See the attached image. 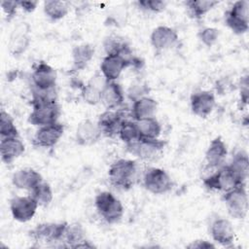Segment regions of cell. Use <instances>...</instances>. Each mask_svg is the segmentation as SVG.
I'll use <instances>...</instances> for the list:
<instances>
[{"label": "cell", "instance_id": "cell-1", "mask_svg": "<svg viewBox=\"0 0 249 249\" xmlns=\"http://www.w3.org/2000/svg\"><path fill=\"white\" fill-rule=\"evenodd\" d=\"M32 110L28 116V122L35 126H43L58 122L60 106L56 99L55 89L39 91L32 89Z\"/></svg>", "mask_w": 249, "mask_h": 249}, {"label": "cell", "instance_id": "cell-2", "mask_svg": "<svg viewBox=\"0 0 249 249\" xmlns=\"http://www.w3.org/2000/svg\"><path fill=\"white\" fill-rule=\"evenodd\" d=\"M137 176V163L128 159L115 160L108 169V179L110 183L121 190H129L135 183Z\"/></svg>", "mask_w": 249, "mask_h": 249}, {"label": "cell", "instance_id": "cell-3", "mask_svg": "<svg viewBox=\"0 0 249 249\" xmlns=\"http://www.w3.org/2000/svg\"><path fill=\"white\" fill-rule=\"evenodd\" d=\"M94 206L99 216L110 225L119 223L124 213V208L121 200L108 191L100 192L96 195Z\"/></svg>", "mask_w": 249, "mask_h": 249}, {"label": "cell", "instance_id": "cell-4", "mask_svg": "<svg viewBox=\"0 0 249 249\" xmlns=\"http://www.w3.org/2000/svg\"><path fill=\"white\" fill-rule=\"evenodd\" d=\"M246 185H239L224 193L223 201L226 205L229 215L235 219H244L248 211V195Z\"/></svg>", "mask_w": 249, "mask_h": 249}, {"label": "cell", "instance_id": "cell-5", "mask_svg": "<svg viewBox=\"0 0 249 249\" xmlns=\"http://www.w3.org/2000/svg\"><path fill=\"white\" fill-rule=\"evenodd\" d=\"M225 16V22L233 33L241 35L248 31L249 2L247 0L235 1Z\"/></svg>", "mask_w": 249, "mask_h": 249}, {"label": "cell", "instance_id": "cell-6", "mask_svg": "<svg viewBox=\"0 0 249 249\" xmlns=\"http://www.w3.org/2000/svg\"><path fill=\"white\" fill-rule=\"evenodd\" d=\"M203 186L209 191H217L226 193L241 184L233 174L228 164L218 167V169L203 179Z\"/></svg>", "mask_w": 249, "mask_h": 249}, {"label": "cell", "instance_id": "cell-7", "mask_svg": "<svg viewBox=\"0 0 249 249\" xmlns=\"http://www.w3.org/2000/svg\"><path fill=\"white\" fill-rule=\"evenodd\" d=\"M143 186L151 194L163 195L172 189L173 182L170 175L164 169L150 167L144 173Z\"/></svg>", "mask_w": 249, "mask_h": 249}, {"label": "cell", "instance_id": "cell-8", "mask_svg": "<svg viewBox=\"0 0 249 249\" xmlns=\"http://www.w3.org/2000/svg\"><path fill=\"white\" fill-rule=\"evenodd\" d=\"M166 142L164 140L158 139H138L137 141L126 145L127 151L143 160H156L158 158L160 157Z\"/></svg>", "mask_w": 249, "mask_h": 249}, {"label": "cell", "instance_id": "cell-9", "mask_svg": "<svg viewBox=\"0 0 249 249\" xmlns=\"http://www.w3.org/2000/svg\"><path fill=\"white\" fill-rule=\"evenodd\" d=\"M136 59L134 57L133 60H129L117 53L106 54L100 63V73L107 82L117 81L126 67L136 64L139 65Z\"/></svg>", "mask_w": 249, "mask_h": 249}, {"label": "cell", "instance_id": "cell-10", "mask_svg": "<svg viewBox=\"0 0 249 249\" xmlns=\"http://www.w3.org/2000/svg\"><path fill=\"white\" fill-rule=\"evenodd\" d=\"M56 71L45 61H38L34 64L31 73V83L33 89L39 91H50L55 89Z\"/></svg>", "mask_w": 249, "mask_h": 249}, {"label": "cell", "instance_id": "cell-11", "mask_svg": "<svg viewBox=\"0 0 249 249\" xmlns=\"http://www.w3.org/2000/svg\"><path fill=\"white\" fill-rule=\"evenodd\" d=\"M66 222H48L38 224L34 229L30 231V236L35 241L46 242V243H55L63 242V237L66 230Z\"/></svg>", "mask_w": 249, "mask_h": 249}, {"label": "cell", "instance_id": "cell-12", "mask_svg": "<svg viewBox=\"0 0 249 249\" xmlns=\"http://www.w3.org/2000/svg\"><path fill=\"white\" fill-rule=\"evenodd\" d=\"M38 203L29 196H14L10 200V210L13 218L20 223L30 221L36 214Z\"/></svg>", "mask_w": 249, "mask_h": 249}, {"label": "cell", "instance_id": "cell-13", "mask_svg": "<svg viewBox=\"0 0 249 249\" xmlns=\"http://www.w3.org/2000/svg\"><path fill=\"white\" fill-rule=\"evenodd\" d=\"M64 132V126L60 123H54L38 127L36 130L32 143L36 147L40 148H52L54 147Z\"/></svg>", "mask_w": 249, "mask_h": 249}, {"label": "cell", "instance_id": "cell-14", "mask_svg": "<svg viewBox=\"0 0 249 249\" xmlns=\"http://www.w3.org/2000/svg\"><path fill=\"white\" fill-rule=\"evenodd\" d=\"M179 41V35L175 29L166 25L155 27L150 35V43L156 52H163L173 48Z\"/></svg>", "mask_w": 249, "mask_h": 249}, {"label": "cell", "instance_id": "cell-15", "mask_svg": "<svg viewBox=\"0 0 249 249\" xmlns=\"http://www.w3.org/2000/svg\"><path fill=\"white\" fill-rule=\"evenodd\" d=\"M102 133L99 129L97 122L90 119H85L81 121L75 131L76 143L83 147L91 146L99 141Z\"/></svg>", "mask_w": 249, "mask_h": 249}, {"label": "cell", "instance_id": "cell-16", "mask_svg": "<svg viewBox=\"0 0 249 249\" xmlns=\"http://www.w3.org/2000/svg\"><path fill=\"white\" fill-rule=\"evenodd\" d=\"M216 98L210 90H198L194 92L190 98V106L194 115L199 118L208 117L214 110Z\"/></svg>", "mask_w": 249, "mask_h": 249}, {"label": "cell", "instance_id": "cell-17", "mask_svg": "<svg viewBox=\"0 0 249 249\" xmlns=\"http://www.w3.org/2000/svg\"><path fill=\"white\" fill-rule=\"evenodd\" d=\"M210 235L216 243L226 247L231 246L235 238L232 224L226 218H217L211 223Z\"/></svg>", "mask_w": 249, "mask_h": 249}, {"label": "cell", "instance_id": "cell-18", "mask_svg": "<svg viewBox=\"0 0 249 249\" xmlns=\"http://www.w3.org/2000/svg\"><path fill=\"white\" fill-rule=\"evenodd\" d=\"M29 31L30 28L26 22H21L15 27L8 43V50L12 55L18 56L28 49L31 43Z\"/></svg>", "mask_w": 249, "mask_h": 249}, {"label": "cell", "instance_id": "cell-19", "mask_svg": "<svg viewBox=\"0 0 249 249\" xmlns=\"http://www.w3.org/2000/svg\"><path fill=\"white\" fill-rule=\"evenodd\" d=\"M124 101V93L122 86L114 82H106L101 90L100 103L105 110H118Z\"/></svg>", "mask_w": 249, "mask_h": 249}, {"label": "cell", "instance_id": "cell-20", "mask_svg": "<svg viewBox=\"0 0 249 249\" xmlns=\"http://www.w3.org/2000/svg\"><path fill=\"white\" fill-rule=\"evenodd\" d=\"M124 117V113L120 109L103 111L97 120V124L102 135L107 137L118 135L120 125L125 119Z\"/></svg>", "mask_w": 249, "mask_h": 249}, {"label": "cell", "instance_id": "cell-21", "mask_svg": "<svg viewBox=\"0 0 249 249\" xmlns=\"http://www.w3.org/2000/svg\"><path fill=\"white\" fill-rule=\"evenodd\" d=\"M204 156L205 161L209 167L218 168L223 165L228 156V148L221 136H217L211 140Z\"/></svg>", "mask_w": 249, "mask_h": 249}, {"label": "cell", "instance_id": "cell-22", "mask_svg": "<svg viewBox=\"0 0 249 249\" xmlns=\"http://www.w3.org/2000/svg\"><path fill=\"white\" fill-rule=\"evenodd\" d=\"M41 182H43L42 175L33 168H20L12 175L13 185L19 190L30 192Z\"/></svg>", "mask_w": 249, "mask_h": 249}, {"label": "cell", "instance_id": "cell-23", "mask_svg": "<svg viewBox=\"0 0 249 249\" xmlns=\"http://www.w3.org/2000/svg\"><path fill=\"white\" fill-rule=\"evenodd\" d=\"M25 151V146L18 136L1 138L0 153L4 163L9 164L19 158Z\"/></svg>", "mask_w": 249, "mask_h": 249}, {"label": "cell", "instance_id": "cell-24", "mask_svg": "<svg viewBox=\"0 0 249 249\" xmlns=\"http://www.w3.org/2000/svg\"><path fill=\"white\" fill-rule=\"evenodd\" d=\"M158 110V102L148 95L142 96L132 101L130 109L131 118L134 121H140L155 117Z\"/></svg>", "mask_w": 249, "mask_h": 249}, {"label": "cell", "instance_id": "cell-25", "mask_svg": "<svg viewBox=\"0 0 249 249\" xmlns=\"http://www.w3.org/2000/svg\"><path fill=\"white\" fill-rule=\"evenodd\" d=\"M101 78H103L102 75L100 76H92V78L89 81L88 84L82 85L80 87L81 89V96L83 100L89 105H96L100 103V97H101V90L105 83L101 84Z\"/></svg>", "mask_w": 249, "mask_h": 249}, {"label": "cell", "instance_id": "cell-26", "mask_svg": "<svg viewBox=\"0 0 249 249\" xmlns=\"http://www.w3.org/2000/svg\"><path fill=\"white\" fill-rule=\"evenodd\" d=\"M73 68L76 71L83 70L87 67L94 55V47L89 43H83L72 49Z\"/></svg>", "mask_w": 249, "mask_h": 249}, {"label": "cell", "instance_id": "cell-27", "mask_svg": "<svg viewBox=\"0 0 249 249\" xmlns=\"http://www.w3.org/2000/svg\"><path fill=\"white\" fill-rule=\"evenodd\" d=\"M241 184H246L249 174V158L245 151L235 153L228 164Z\"/></svg>", "mask_w": 249, "mask_h": 249}, {"label": "cell", "instance_id": "cell-28", "mask_svg": "<svg viewBox=\"0 0 249 249\" xmlns=\"http://www.w3.org/2000/svg\"><path fill=\"white\" fill-rule=\"evenodd\" d=\"M86 240V231L80 223L67 224L63 237V243L66 247L81 248Z\"/></svg>", "mask_w": 249, "mask_h": 249}, {"label": "cell", "instance_id": "cell-29", "mask_svg": "<svg viewBox=\"0 0 249 249\" xmlns=\"http://www.w3.org/2000/svg\"><path fill=\"white\" fill-rule=\"evenodd\" d=\"M141 139H158L161 133V124L156 117L135 121Z\"/></svg>", "mask_w": 249, "mask_h": 249}, {"label": "cell", "instance_id": "cell-30", "mask_svg": "<svg viewBox=\"0 0 249 249\" xmlns=\"http://www.w3.org/2000/svg\"><path fill=\"white\" fill-rule=\"evenodd\" d=\"M44 14L53 21L62 19L69 12L68 2L58 0H48L43 4Z\"/></svg>", "mask_w": 249, "mask_h": 249}, {"label": "cell", "instance_id": "cell-31", "mask_svg": "<svg viewBox=\"0 0 249 249\" xmlns=\"http://www.w3.org/2000/svg\"><path fill=\"white\" fill-rule=\"evenodd\" d=\"M218 4L219 1L215 0H189L185 2L189 15L196 19L204 17V15L210 12Z\"/></svg>", "mask_w": 249, "mask_h": 249}, {"label": "cell", "instance_id": "cell-32", "mask_svg": "<svg viewBox=\"0 0 249 249\" xmlns=\"http://www.w3.org/2000/svg\"><path fill=\"white\" fill-rule=\"evenodd\" d=\"M118 136L125 144H131L140 139L137 124L134 120L124 119L120 125Z\"/></svg>", "mask_w": 249, "mask_h": 249}, {"label": "cell", "instance_id": "cell-33", "mask_svg": "<svg viewBox=\"0 0 249 249\" xmlns=\"http://www.w3.org/2000/svg\"><path fill=\"white\" fill-rule=\"evenodd\" d=\"M29 193V195L36 200L39 206H48L53 198V193L51 185L44 181L38 184Z\"/></svg>", "mask_w": 249, "mask_h": 249}, {"label": "cell", "instance_id": "cell-34", "mask_svg": "<svg viewBox=\"0 0 249 249\" xmlns=\"http://www.w3.org/2000/svg\"><path fill=\"white\" fill-rule=\"evenodd\" d=\"M0 135L1 138L18 136V130L13 117L3 109L0 113Z\"/></svg>", "mask_w": 249, "mask_h": 249}, {"label": "cell", "instance_id": "cell-35", "mask_svg": "<svg viewBox=\"0 0 249 249\" xmlns=\"http://www.w3.org/2000/svg\"><path fill=\"white\" fill-rule=\"evenodd\" d=\"M220 32L215 27H204L197 33L199 41L206 47H212L219 39Z\"/></svg>", "mask_w": 249, "mask_h": 249}, {"label": "cell", "instance_id": "cell-36", "mask_svg": "<svg viewBox=\"0 0 249 249\" xmlns=\"http://www.w3.org/2000/svg\"><path fill=\"white\" fill-rule=\"evenodd\" d=\"M136 4L139 9L151 13H160L166 7V2L161 0H139Z\"/></svg>", "mask_w": 249, "mask_h": 249}, {"label": "cell", "instance_id": "cell-37", "mask_svg": "<svg viewBox=\"0 0 249 249\" xmlns=\"http://www.w3.org/2000/svg\"><path fill=\"white\" fill-rule=\"evenodd\" d=\"M3 13L6 15L8 20H11L17 14L18 6V1H12V0H3L0 3Z\"/></svg>", "mask_w": 249, "mask_h": 249}, {"label": "cell", "instance_id": "cell-38", "mask_svg": "<svg viewBox=\"0 0 249 249\" xmlns=\"http://www.w3.org/2000/svg\"><path fill=\"white\" fill-rule=\"evenodd\" d=\"M148 91H149V89L146 87V85H134L129 89L128 96L133 101L142 96H146Z\"/></svg>", "mask_w": 249, "mask_h": 249}, {"label": "cell", "instance_id": "cell-39", "mask_svg": "<svg viewBox=\"0 0 249 249\" xmlns=\"http://www.w3.org/2000/svg\"><path fill=\"white\" fill-rule=\"evenodd\" d=\"M249 90H248V75H245L241 78L239 84V95L240 102L244 105H247L249 98Z\"/></svg>", "mask_w": 249, "mask_h": 249}, {"label": "cell", "instance_id": "cell-40", "mask_svg": "<svg viewBox=\"0 0 249 249\" xmlns=\"http://www.w3.org/2000/svg\"><path fill=\"white\" fill-rule=\"evenodd\" d=\"M39 2L38 1H33V0H23V1H18V6L21 8L24 12L26 13H32L35 11L37 8Z\"/></svg>", "mask_w": 249, "mask_h": 249}, {"label": "cell", "instance_id": "cell-41", "mask_svg": "<svg viewBox=\"0 0 249 249\" xmlns=\"http://www.w3.org/2000/svg\"><path fill=\"white\" fill-rule=\"evenodd\" d=\"M189 248H199V249H204V248H214L215 245L211 243L210 241L204 240V239H199V240H195L191 244L188 245Z\"/></svg>", "mask_w": 249, "mask_h": 249}]
</instances>
